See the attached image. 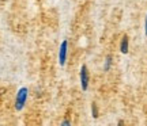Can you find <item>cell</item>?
Here are the masks:
<instances>
[{
    "label": "cell",
    "mask_w": 147,
    "mask_h": 126,
    "mask_svg": "<svg viewBox=\"0 0 147 126\" xmlns=\"http://www.w3.org/2000/svg\"><path fill=\"white\" fill-rule=\"evenodd\" d=\"M69 123H71V122H69L68 119H65V121H63V125H69Z\"/></svg>",
    "instance_id": "ba28073f"
},
{
    "label": "cell",
    "mask_w": 147,
    "mask_h": 126,
    "mask_svg": "<svg viewBox=\"0 0 147 126\" xmlns=\"http://www.w3.org/2000/svg\"><path fill=\"white\" fill-rule=\"evenodd\" d=\"M144 33H146V35H147V16H146V22H144Z\"/></svg>",
    "instance_id": "52a82bcc"
},
{
    "label": "cell",
    "mask_w": 147,
    "mask_h": 126,
    "mask_svg": "<svg viewBox=\"0 0 147 126\" xmlns=\"http://www.w3.org/2000/svg\"><path fill=\"white\" fill-rule=\"evenodd\" d=\"M110 65H112V56H106V58H105V71H109Z\"/></svg>",
    "instance_id": "5b68a950"
},
{
    "label": "cell",
    "mask_w": 147,
    "mask_h": 126,
    "mask_svg": "<svg viewBox=\"0 0 147 126\" xmlns=\"http://www.w3.org/2000/svg\"><path fill=\"white\" fill-rule=\"evenodd\" d=\"M80 85H82L83 91L89 88V71H87L86 65H82V68H80Z\"/></svg>",
    "instance_id": "3957f363"
},
{
    "label": "cell",
    "mask_w": 147,
    "mask_h": 126,
    "mask_svg": "<svg viewBox=\"0 0 147 126\" xmlns=\"http://www.w3.org/2000/svg\"><path fill=\"white\" fill-rule=\"evenodd\" d=\"M91 113H93V117H94V118L98 117V111H97V106H95V103L91 105Z\"/></svg>",
    "instance_id": "8992f818"
},
{
    "label": "cell",
    "mask_w": 147,
    "mask_h": 126,
    "mask_svg": "<svg viewBox=\"0 0 147 126\" xmlns=\"http://www.w3.org/2000/svg\"><path fill=\"white\" fill-rule=\"evenodd\" d=\"M128 37L127 35H123V38H121V42H120V52L123 53V54H127L128 53Z\"/></svg>",
    "instance_id": "277c9868"
},
{
    "label": "cell",
    "mask_w": 147,
    "mask_h": 126,
    "mask_svg": "<svg viewBox=\"0 0 147 126\" xmlns=\"http://www.w3.org/2000/svg\"><path fill=\"white\" fill-rule=\"evenodd\" d=\"M27 96H29V89L26 87H22L18 94H16V98H15V109L18 111H21L25 105H26V100H27Z\"/></svg>",
    "instance_id": "6da1fadb"
},
{
    "label": "cell",
    "mask_w": 147,
    "mask_h": 126,
    "mask_svg": "<svg viewBox=\"0 0 147 126\" xmlns=\"http://www.w3.org/2000/svg\"><path fill=\"white\" fill-rule=\"evenodd\" d=\"M67 50H68V41L64 39L60 45V50H59V64L61 67L65 65V61H67Z\"/></svg>",
    "instance_id": "7a4b0ae2"
}]
</instances>
